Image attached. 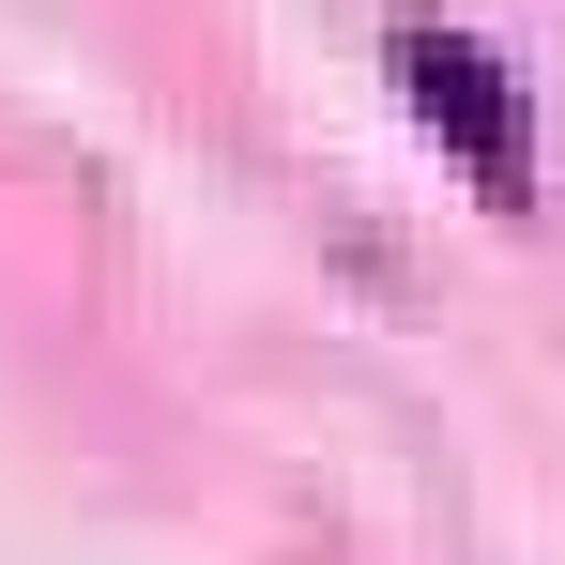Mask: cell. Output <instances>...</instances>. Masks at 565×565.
Wrapping results in <instances>:
<instances>
[{
	"instance_id": "6da1fadb",
	"label": "cell",
	"mask_w": 565,
	"mask_h": 565,
	"mask_svg": "<svg viewBox=\"0 0 565 565\" xmlns=\"http://www.w3.org/2000/svg\"><path fill=\"white\" fill-rule=\"evenodd\" d=\"M397 77H413V107H428V138L459 153L473 199L535 184V122H520V93H504V62H473L459 31H397Z\"/></svg>"
}]
</instances>
